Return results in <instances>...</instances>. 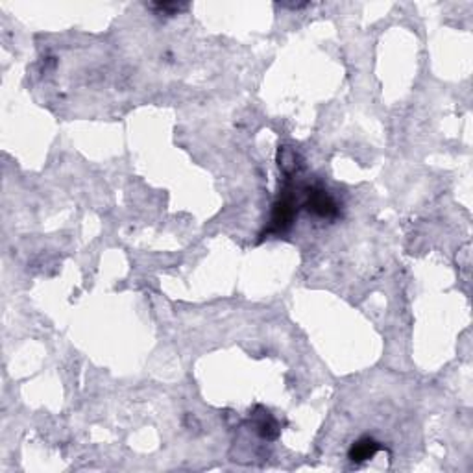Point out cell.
Segmentation results:
<instances>
[{"label":"cell","instance_id":"obj_1","mask_svg":"<svg viewBox=\"0 0 473 473\" xmlns=\"http://www.w3.org/2000/svg\"><path fill=\"white\" fill-rule=\"evenodd\" d=\"M298 214V207H296V198H294L293 192L283 191V194L279 196V200L274 205V213H272V228L270 231H276V233H283L285 230H288L293 225L294 219Z\"/></svg>","mask_w":473,"mask_h":473},{"label":"cell","instance_id":"obj_2","mask_svg":"<svg viewBox=\"0 0 473 473\" xmlns=\"http://www.w3.org/2000/svg\"><path fill=\"white\" fill-rule=\"evenodd\" d=\"M307 211L320 219H335L338 214V205L335 198L320 187H313L307 192V202H305Z\"/></svg>","mask_w":473,"mask_h":473},{"label":"cell","instance_id":"obj_3","mask_svg":"<svg viewBox=\"0 0 473 473\" xmlns=\"http://www.w3.org/2000/svg\"><path fill=\"white\" fill-rule=\"evenodd\" d=\"M379 449H381V445L372 436H362L357 442H353V445L349 447L348 455L353 462H367L372 461L373 456L378 455Z\"/></svg>","mask_w":473,"mask_h":473},{"label":"cell","instance_id":"obj_4","mask_svg":"<svg viewBox=\"0 0 473 473\" xmlns=\"http://www.w3.org/2000/svg\"><path fill=\"white\" fill-rule=\"evenodd\" d=\"M255 427H257V431H259V434L263 436V438L266 440H274L277 436V423L276 420L268 414V412H263V416H261V420L257 423H255Z\"/></svg>","mask_w":473,"mask_h":473},{"label":"cell","instance_id":"obj_5","mask_svg":"<svg viewBox=\"0 0 473 473\" xmlns=\"http://www.w3.org/2000/svg\"><path fill=\"white\" fill-rule=\"evenodd\" d=\"M154 10H161V12L174 13L180 12V10H185V4H170V2H165V4H152Z\"/></svg>","mask_w":473,"mask_h":473}]
</instances>
